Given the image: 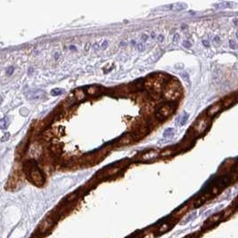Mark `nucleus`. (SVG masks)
I'll list each match as a JSON object with an SVG mask.
<instances>
[{
  "label": "nucleus",
  "mask_w": 238,
  "mask_h": 238,
  "mask_svg": "<svg viewBox=\"0 0 238 238\" xmlns=\"http://www.w3.org/2000/svg\"><path fill=\"white\" fill-rule=\"evenodd\" d=\"M24 170H25V172L27 173L28 177L30 179V181L32 183L36 185H39V186L43 185L44 177H43L41 171L36 164L32 163L31 162H29L28 163L25 164Z\"/></svg>",
  "instance_id": "obj_1"
},
{
  "label": "nucleus",
  "mask_w": 238,
  "mask_h": 238,
  "mask_svg": "<svg viewBox=\"0 0 238 238\" xmlns=\"http://www.w3.org/2000/svg\"><path fill=\"white\" fill-rule=\"evenodd\" d=\"M209 119L208 116L207 117H202L197 121V122L195 123V127H194V131L195 134L197 135H202L204 131L208 128V124H209Z\"/></svg>",
  "instance_id": "obj_2"
},
{
  "label": "nucleus",
  "mask_w": 238,
  "mask_h": 238,
  "mask_svg": "<svg viewBox=\"0 0 238 238\" xmlns=\"http://www.w3.org/2000/svg\"><path fill=\"white\" fill-rule=\"evenodd\" d=\"M122 169L121 166H113V167H111L106 171H103L102 173V177H111V176H113L117 173L120 172V170Z\"/></svg>",
  "instance_id": "obj_3"
},
{
  "label": "nucleus",
  "mask_w": 238,
  "mask_h": 238,
  "mask_svg": "<svg viewBox=\"0 0 238 238\" xmlns=\"http://www.w3.org/2000/svg\"><path fill=\"white\" fill-rule=\"evenodd\" d=\"M160 152L157 151V150H151V151H148L146 153H144L142 157H141V160L142 161H149V160H152V159H154L156 157L159 156Z\"/></svg>",
  "instance_id": "obj_4"
},
{
  "label": "nucleus",
  "mask_w": 238,
  "mask_h": 238,
  "mask_svg": "<svg viewBox=\"0 0 238 238\" xmlns=\"http://www.w3.org/2000/svg\"><path fill=\"white\" fill-rule=\"evenodd\" d=\"M222 106L223 105L221 103H217V104H214V105L211 106L207 111V116L208 117H212V116L216 115L218 112L222 109Z\"/></svg>",
  "instance_id": "obj_5"
},
{
  "label": "nucleus",
  "mask_w": 238,
  "mask_h": 238,
  "mask_svg": "<svg viewBox=\"0 0 238 238\" xmlns=\"http://www.w3.org/2000/svg\"><path fill=\"white\" fill-rule=\"evenodd\" d=\"M171 112H172V109H171V106L169 104H165L163 106L160 107V109L158 110V114L162 115L163 118L170 115Z\"/></svg>",
  "instance_id": "obj_6"
},
{
  "label": "nucleus",
  "mask_w": 238,
  "mask_h": 238,
  "mask_svg": "<svg viewBox=\"0 0 238 238\" xmlns=\"http://www.w3.org/2000/svg\"><path fill=\"white\" fill-rule=\"evenodd\" d=\"M133 140H134V136H131V135H126V136H122L121 138H120V140L117 142V144L119 145H125V144L131 143Z\"/></svg>",
  "instance_id": "obj_7"
},
{
  "label": "nucleus",
  "mask_w": 238,
  "mask_h": 238,
  "mask_svg": "<svg viewBox=\"0 0 238 238\" xmlns=\"http://www.w3.org/2000/svg\"><path fill=\"white\" fill-rule=\"evenodd\" d=\"M167 7H168V9L173 10V11H180V10H183L185 8H186V5L184 4V3H176V4L170 5Z\"/></svg>",
  "instance_id": "obj_8"
},
{
  "label": "nucleus",
  "mask_w": 238,
  "mask_h": 238,
  "mask_svg": "<svg viewBox=\"0 0 238 238\" xmlns=\"http://www.w3.org/2000/svg\"><path fill=\"white\" fill-rule=\"evenodd\" d=\"M220 218H221V214H216V215H213V216H211V218H209V219L205 222V225H207V226H211V225L216 224V223H218V221L220 220Z\"/></svg>",
  "instance_id": "obj_9"
},
{
  "label": "nucleus",
  "mask_w": 238,
  "mask_h": 238,
  "mask_svg": "<svg viewBox=\"0 0 238 238\" xmlns=\"http://www.w3.org/2000/svg\"><path fill=\"white\" fill-rule=\"evenodd\" d=\"M44 96H45V92L44 91H42V90H37V91H35L32 93V95L30 97V99H32V100H37V101H39V100H41L42 98H44Z\"/></svg>",
  "instance_id": "obj_10"
},
{
  "label": "nucleus",
  "mask_w": 238,
  "mask_h": 238,
  "mask_svg": "<svg viewBox=\"0 0 238 238\" xmlns=\"http://www.w3.org/2000/svg\"><path fill=\"white\" fill-rule=\"evenodd\" d=\"M235 101H236V98H235L234 96H228V97H227L226 99L223 100L222 105H223V107H228V106H230Z\"/></svg>",
  "instance_id": "obj_11"
},
{
  "label": "nucleus",
  "mask_w": 238,
  "mask_h": 238,
  "mask_svg": "<svg viewBox=\"0 0 238 238\" xmlns=\"http://www.w3.org/2000/svg\"><path fill=\"white\" fill-rule=\"evenodd\" d=\"M209 197V195H203L202 197H200L199 199H197L196 201H195V206L197 207V206H199V205H201V204H203L207 200V198Z\"/></svg>",
  "instance_id": "obj_12"
},
{
  "label": "nucleus",
  "mask_w": 238,
  "mask_h": 238,
  "mask_svg": "<svg viewBox=\"0 0 238 238\" xmlns=\"http://www.w3.org/2000/svg\"><path fill=\"white\" fill-rule=\"evenodd\" d=\"M174 153H175V150L174 149H166L164 152L161 153V155L164 157L170 156V155H171V154H173Z\"/></svg>",
  "instance_id": "obj_13"
},
{
  "label": "nucleus",
  "mask_w": 238,
  "mask_h": 238,
  "mask_svg": "<svg viewBox=\"0 0 238 238\" xmlns=\"http://www.w3.org/2000/svg\"><path fill=\"white\" fill-rule=\"evenodd\" d=\"M98 89L97 88H95V87H90V88H89L88 89V94H89V95H95V93H98Z\"/></svg>",
  "instance_id": "obj_14"
},
{
  "label": "nucleus",
  "mask_w": 238,
  "mask_h": 238,
  "mask_svg": "<svg viewBox=\"0 0 238 238\" xmlns=\"http://www.w3.org/2000/svg\"><path fill=\"white\" fill-rule=\"evenodd\" d=\"M170 227H171V225L167 224V223H166V224L162 225V227H161V228H160V229H159V230H160V232L168 231V230H169V229H170Z\"/></svg>",
  "instance_id": "obj_15"
},
{
  "label": "nucleus",
  "mask_w": 238,
  "mask_h": 238,
  "mask_svg": "<svg viewBox=\"0 0 238 238\" xmlns=\"http://www.w3.org/2000/svg\"><path fill=\"white\" fill-rule=\"evenodd\" d=\"M63 92V90L61 89H55L52 90V95H61L62 93Z\"/></svg>",
  "instance_id": "obj_16"
},
{
  "label": "nucleus",
  "mask_w": 238,
  "mask_h": 238,
  "mask_svg": "<svg viewBox=\"0 0 238 238\" xmlns=\"http://www.w3.org/2000/svg\"><path fill=\"white\" fill-rule=\"evenodd\" d=\"M7 125H8V119H7V118L3 119V120H2V121H1V127H2V129L7 128Z\"/></svg>",
  "instance_id": "obj_17"
},
{
  "label": "nucleus",
  "mask_w": 238,
  "mask_h": 238,
  "mask_svg": "<svg viewBox=\"0 0 238 238\" xmlns=\"http://www.w3.org/2000/svg\"><path fill=\"white\" fill-rule=\"evenodd\" d=\"M93 48H94L95 50H98V49L100 48V44H99L98 42L95 43V44L93 45Z\"/></svg>",
  "instance_id": "obj_18"
},
{
  "label": "nucleus",
  "mask_w": 238,
  "mask_h": 238,
  "mask_svg": "<svg viewBox=\"0 0 238 238\" xmlns=\"http://www.w3.org/2000/svg\"><path fill=\"white\" fill-rule=\"evenodd\" d=\"M230 47L232 48H237V46H236V42L235 41H230Z\"/></svg>",
  "instance_id": "obj_19"
},
{
  "label": "nucleus",
  "mask_w": 238,
  "mask_h": 238,
  "mask_svg": "<svg viewBox=\"0 0 238 238\" xmlns=\"http://www.w3.org/2000/svg\"><path fill=\"white\" fill-rule=\"evenodd\" d=\"M60 55H61V54H60V52H56L55 54V60H57V59H59L60 58Z\"/></svg>",
  "instance_id": "obj_20"
},
{
  "label": "nucleus",
  "mask_w": 238,
  "mask_h": 238,
  "mask_svg": "<svg viewBox=\"0 0 238 238\" xmlns=\"http://www.w3.org/2000/svg\"><path fill=\"white\" fill-rule=\"evenodd\" d=\"M184 46H185V48H189L191 46V44L188 41H185V42H184Z\"/></svg>",
  "instance_id": "obj_21"
},
{
  "label": "nucleus",
  "mask_w": 238,
  "mask_h": 238,
  "mask_svg": "<svg viewBox=\"0 0 238 238\" xmlns=\"http://www.w3.org/2000/svg\"><path fill=\"white\" fill-rule=\"evenodd\" d=\"M107 43H108V42H107V41H106V40L103 41V43L102 45H101V48H105V47L107 46Z\"/></svg>",
  "instance_id": "obj_22"
},
{
  "label": "nucleus",
  "mask_w": 238,
  "mask_h": 238,
  "mask_svg": "<svg viewBox=\"0 0 238 238\" xmlns=\"http://www.w3.org/2000/svg\"><path fill=\"white\" fill-rule=\"evenodd\" d=\"M157 39L160 41V42H162V39H163V37H162V35H160V36L157 38Z\"/></svg>",
  "instance_id": "obj_23"
},
{
  "label": "nucleus",
  "mask_w": 238,
  "mask_h": 238,
  "mask_svg": "<svg viewBox=\"0 0 238 238\" xmlns=\"http://www.w3.org/2000/svg\"><path fill=\"white\" fill-rule=\"evenodd\" d=\"M147 39H148V36H147V35H145V34L143 35V37H142V40L145 41Z\"/></svg>",
  "instance_id": "obj_24"
},
{
  "label": "nucleus",
  "mask_w": 238,
  "mask_h": 238,
  "mask_svg": "<svg viewBox=\"0 0 238 238\" xmlns=\"http://www.w3.org/2000/svg\"><path fill=\"white\" fill-rule=\"evenodd\" d=\"M89 47H90V44H88V45H87V47H85V50H86V51H88Z\"/></svg>",
  "instance_id": "obj_25"
},
{
  "label": "nucleus",
  "mask_w": 238,
  "mask_h": 238,
  "mask_svg": "<svg viewBox=\"0 0 238 238\" xmlns=\"http://www.w3.org/2000/svg\"><path fill=\"white\" fill-rule=\"evenodd\" d=\"M204 46H208V42H207V41L204 40Z\"/></svg>",
  "instance_id": "obj_26"
},
{
  "label": "nucleus",
  "mask_w": 238,
  "mask_h": 238,
  "mask_svg": "<svg viewBox=\"0 0 238 238\" xmlns=\"http://www.w3.org/2000/svg\"><path fill=\"white\" fill-rule=\"evenodd\" d=\"M236 37H237V38H238V32H237V33H236Z\"/></svg>",
  "instance_id": "obj_27"
},
{
  "label": "nucleus",
  "mask_w": 238,
  "mask_h": 238,
  "mask_svg": "<svg viewBox=\"0 0 238 238\" xmlns=\"http://www.w3.org/2000/svg\"><path fill=\"white\" fill-rule=\"evenodd\" d=\"M236 24H238V22H236Z\"/></svg>",
  "instance_id": "obj_28"
}]
</instances>
